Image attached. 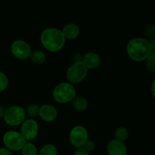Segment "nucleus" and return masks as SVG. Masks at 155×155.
Listing matches in <instances>:
<instances>
[{
	"label": "nucleus",
	"mask_w": 155,
	"mask_h": 155,
	"mask_svg": "<svg viewBox=\"0 0 155 155\" xmlns=\"http://www.w3.org/2000/svg\"><path fill=\"white\" fill-rule=\"evenodd\" d=\"M127 52L129 57L136 62H142L146 60L151 54L149 40L145 38H134L129 41L127 45Z\"/></svg>",
	"instance_id": "obj_1"
},
{
	"label": "nucleus",
	"mask_w": 155,
	"mask_h": 155,
	"mask_svg": "<svg viewBox=\"0 0 155 155\" xmlns=\"http://www.w3.org/2000/svg\"><path fill=\"white\" fill-rule=\"evenodd\" d=\"M40 40L44 48L51 52H57L61 50L66 42L61 30L55 27L45 29L41 33Z\"/></svg>",
	"instance_id": "obj_2"
},
{
	"label": "nucleus",
	"mask_w": 155,
	"mask_h": 155,
	"mask_svg": "<svg viewBox=\"0 0 155 155\" xmlns=\"http://www.w3.org/2000/svg\"><path fill=\"white\" fill-rule=\"evenodd\" d=\"M54 101L60 104L71 102L77 96V90L74 85L68 82H62L54 87L52 92Z\"/></svg>",
	"instance_id": "obj_3"
},
{
	"label": "nucleus",
	"mask_w": 155,
	"mask_h": 155,
	"mask_svg": "<svg viewBox=\"0 0 155 155\" xmlns=\"http://www.w3.org/2000/svg\"><path fill=\"white\" fill-rule=\"evenodd\" d=\"M25 109L19 105H12L5 109L3 119L11 127H17L23 124L26 118Z\"/></svg>",
	"instance_id": "obj_4"
},
{
	"label": "nucleus",
	"mask_w": 155,
	"mask_h": 155,
	"mask_svg": "<svg viewBox=\"0 0 155 155\" xmlns=\"http://www.w3.org/2000/svg\"><path fill=\"white\" fill-rule=\"evenodd\" d=\"M3 143L9 151H21L27 141L19 132L11 130L6 132L3 136Z\"/></svg>",
	"instance_id": "obj_5"
},
{
	"label": "nucleus",
	"mask_w": 155,
	"mask_h": 155,
	"mask_svg": "<svg viewBox=\"0 0 155 155\" xmlns=\"http://www.w3.org/2000/svg\"><path fill=\"white\" fill-rule=\"evenodd\" d=\"M88 74V69L82 61L74 62L68 69L66 77L68 83L76 84L83 81Z\"/></svg>",
	"instance_id": "obj_6"
},
{
	"label": "nucleus",
	"mask_w": 155,
	"mask_h": 155,
	"mask_svg": "<svg viewBox=\"0 0 155 155\" xmlns=\"http://www.w3.org/2000/svg\"><path fill=\"white\" fill-rule=\"evenodd\" d=\"M69 140L71 145L76 148H83L86 142L89 140V133L83 126H75L70 132Z\"/></svg>",
	"instance_id": "obj_7"
},
{
	"label": "nucleus",
	"mask_w": 155,
	"mask_h": 155,
	"mask_svg": "<svg viewBox=\"0 0 155 155\" xmlns=\"http://www.w3.org/2000/svg\"><path fill=\"white\" fill-rule=\"evenodd\" d=\"M11 51L17 59L24 61L30 58L32 50L30 45L27 42L22 39H18L12 42Z\"/></svg>",
	"instance_id": "obj_8"
},
{
	"label": "nucleus",
	"mask_w": 155,
	"mask_h": 155,
	"mask_svg": "<svg viewBox=\"0 0 155 155\" xmlns=\"http://www.w3.org/2000/svg\"><path fill=\"white\" fill-rule=\"evenodd\" d=\"M39 133V125L33 119L25 120L21 124V133L27 142L34 140Z\"/></svg>",
	"instance_id": "obj_9"
},
{
	"label": "nucleus",
	"mask_w": 155,
	"mask_h": 155,
	"mask_svg": "<svg viewBox=\"0 0 155 155\" xmlns=\"http://www.w3.org/2000/svg\"><path fill=\"white\" fill-rule=\"evenodd\" d=\"M39 117L46 123H51L58 117V110L51 104H43L39 107Z\"/></svg>",
	"instance_id": "obj_10"
},
{
	"label": "nucleus",
	"mask_w": 155,
	"mask_h": 155,
	"mask_svg": "<svg viewBox=\"0 0 155 155\" xmlns=\"http://www.w3.org/2000/svg\"><path fill=\"white\" fill-rule=\"evenodd\" d=\"M107 152L108 155H127V148L124 142L112 139L107 145Z\"/></svg>",
	"instance_id": "obj_11"
},
{
	"label": "nucleus",
	"mask_w": 155,
	"mask_h": 155,
	"mask_svg": "<svg viewBox=\"0 0 155 155\" xmlns=\"http://www.w3.org/2000/svg\"><path fill=\"white\" fill-rule=\"evenodd\" d=\"M82 62L88 70H96L101 66V59L96 53L89 52L83 56Z\"/></svg>",
	"instance_id": "obj_12"
},
{
	"label": "nucleus",
	"mask_w": 155,
	"mask_h": 155,
	"mask_svg": "<svg viewBox=\"0 0 155 155\" xmlns=\"http://www.w3.org/2000/svg\"><path fill=\"white\" fill-rule=\"evenodd\" d=\"M61 30V33L64 37L65 40H73V39H77L80 35V28L78 26L74 23L68 24L63 27Z\"/></svg>",
	"instance_id": "obj_13"
},
{
	"label": "nucleus",
	"mask_w": 155,
	"mask_h": 155,
	"mask_svg": "<svg viewBox=\"0 0 155 155\" xmlns=\"http://www.w3.org/2000/svg\"><path fill=\"white\" fill-rule=\"evenodd\" d=\"M72 106L74 110L79 113L84 112L88 107V101L84 97L76 96L72 101Z\"/></svg>",
	"instance_id": "obj_14"
},
{
	"label": "nucleus",
	"mask_w": 155,
	"mask_h": 155,
	"mask_svg": "<svg viewBox=\"0 0 155 155\" xmlns=\"http://www.w3.org/2000/svg\"><path fill=\"white\" fill-rule=\"evenodd\" d=\"M30 59L31 62H33L35 64L40 65L45 62L46 55H45V52L42 51V50H34V51H31Z\"/></svg>",
	"instance_id": "obj_15"
},
{
	"label": "nucleus",
	"mask_w": 155,
	"mask_h": 155,
	"mask_svg": "<svg viewBox=\"0 0 155 155\" xmlns=\"http://www.w3.org/2000/svg\"><path fill=\"white\" fill-rule=\"evenodd\" d=\"M114 137L116 140L123 142L127 140L129 137V131L126 127H121L117 129L114 132Z\"/></svg>",
	"instance_id": "obj_16"
},
{
	"label": "nucleus",
	"mask_w": 155,
	"mask_h": 155,
	"mask_svg": "<svg viewBox=\"0 0 155 155\" xmlns=\"http://www.w3.org/2000/svg\"><path fill=\"white\" fill-rule=\"evenodd\" d=\"M38 150L31 142H27L21 149V155H37Z\"/></svg>",
	"instance_id": "obj_17"
},
{
	"label": "nucleus",
	"mask_w": 155,
	"mask_h": 155,
	"mask_svg": "<svg viewBox=\"0 0 155 155\" xmlns=\"http://www.w3.org/2000/svg\"><path fill=\"white\" fill-rule=\"evenodd\" d=\"M39 155H58L57 148L53 144H46L41 148Z\"/></svg>",
	"instance_id": "obj_18"
},
{
	"label": "nucleus",
	"mask_w": 155,
	"mask_h": 155,
	"mask_svg": "<svg viewBox=\"0 0 155 155\" xmlns=\"http://www.w3.org/2000/svg\"><path fill=\"white\" fill-rule=\"evenodd\" d=\"M39 106L36 104H29L25 109L26 114L28 115L31 119L36 117L39 116Z\"/></svg>",
	"instance_id": "obj_19"
},
{
	"label": "nucleus",
	"mask_w": 155,
	"mask_h": 155,
	"mask_svg": "<svg viewBox=\"0 0 155 155\" xmlns=\"http://www.w3.org/2000/svg\"><path fill=\"white\" fill-rule=\"evenodd\" d=\"M147 69L149 72L154 74L155 72V53H151L145 60Z\"/></svg>",
	"instance_id": "obj_20"
},
{
	"label": "nucleus",
	"mask_w": 155,
	"mask_h": 155,
	"mask_svg": "<svg viewBox=\"0 0 155 155\" xmlns=\"http://www.w3.org/2000/svg\"><path fill=\"white\" fill-rule=\"evenodd\" d=\"M8 86V79L3 72L0 71V93L6 89Z\"/></svg>",
	"instance_id": "obj_21"
},
{
	"label": "nucleus",
	"mask_w": 155,
	"mask_h": 155,
	"mask_svg": "<svg viewBox=\"0 0 155 155\" xmlns=\"http://www.w3.org/2000/svg\"><path fill=\"white\" fill-rule=\"evenodd\" d=\"M144 32L148 37L151 38V39H154L155 36V27L153 24H148L144 28Z\"/></svg>",
	"instance_id": "obj_22"
},
{
	"label": "nucleus",
	"mask_w": 155,
	"mask_h": 155,
	"mask_svg": "<svg viewBox=\"0 0 155 155\" xmlns=\"http://www.w3.org/2000/svg\"><path fill=\"white\" fill-rule=\"evenodd\" d=\"M83 148L89 153L92 152V151H93L95 148V142H94L93 141L88 140L87 142H86V143L85 144L84 146H83Z\"/></svg>",
	"instance_id": "obj_23"
},
{
	"label": "nucleus",
	"mask_w": 155,
	"mask_h": 155,
	"mask_svg": "<svg viewBox=\"0 0 155 155\" xmlns=\"http://www.w3.org/2000/svg\"><path fill=\"white\" fill-rule=\"evenodd\" d=\"M74 155H89V153L86 151L83 148H77L75 152L74 153Z\"/></svg>",
	"instance_id": "obj_24"
},
{
	"label": "nucleus",
	"mask_w": 155,
	"mask_h": 155,
	"mask_svg": "<svg viewBox=\"0 0 155 155\" xmlns=\"http://www.w3.org/2000/svg\"><path fill=\"white\" fill-rule=\"evenodd\" d=\"M0 155H12V154L6 148H0Z\"/></svg>",
	"instance_id": "obj_25"
},
{
	"label": "nucleus",
	"mask_w": 155,
	"mask_h": 155,
	"mask_svg": "<svg viewBox=\"0 0 155 155\" xmlns=\"http://www.w3.org/2000/svg\"><path fill=\"white\" fill-rule=\"evenodd\" d=\"M149 43H150V46H151V51L152 52L155 53V39H152L149 41Z\"/></svg>",
	"instance_id": "obj_26"
},
{
	"label": "nucleus",
	"mask_w": 155,
	"mask_h": 155,
	"mask_svg": "<svg viewBox=\"0 0 155 155\" xmlns=\"http://www.w3.org/2000/svg\"><path fill=\"white\" fill-rule=\"evenodd\" d=\"M4 110L5 109L3 108L2 106L0 105V119L3 117V115H4Z\"/></svg>",
	"instance_id": "obj_27"
},
{
	"label": "nucleus",
	"mask_w": 155,
	"mask_h": 155,
	"mask_svg": "<svg viewBox=\"0 0 155 155\" xmlns=\"http://www.w3.org/2000/svg\"><path fill=\"white\" fill-rule=\"evenodd\" d=\"M154 86H155V81L154 80L151 85V92H152V95L154 97Z\"/></svg>",
	"instance_id": "obj_28"
},
{
	"label": "nucleus",
	"mask_w": 155,
	"mask_h": 155,
	"mask_svg": "<svg viewBox=\"0 0 155 155\" xmlns=\"http://www.w3.org/2000/svg\"><path fill=\"white\" fill-rule=\"evenodd\" d=\"M17 155H21V154H17Z\"/></svg>",
	"instance_id": "obj_29"
}]
</instances>
